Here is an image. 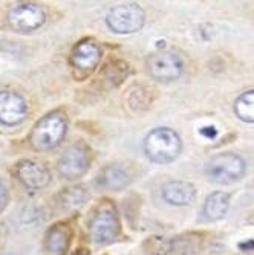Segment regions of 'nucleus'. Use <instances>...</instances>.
Returning a JSON list of instances; mask_svg holds the SVG:
<instances>
[{
  "label": "nucleus",
  "instance_id": "nucleus-1",
  "mask_svg": "<svg viewBox=\"0 0 254 255\" xmlns=\"http://www.w3.org/2000/svg\"><path fill=\"white\" fill-rule=\"evenodd\" d=\"M68 132V119L61 111H51L39 119L29 135L33 148L39 151H47L55 148Z\"/></svg>",
  "mask_w": 254,
  "mask_h": 255
},
{
  "label": "nucleus",
  "instance_id": "nucleus-2",
  "mask_svg": "<svg viewBox=\"0 0 254 255\" xmlns=\"http://www.w3.org/2000/svg\"><path fill=\"white\" fill-rule=\"evenodd\" d=\"M144 150L150 161L156 164H170L179 156L182 142L174 130L169 127H160V129H153L146 136Z\"/></svg>",
  "mask_w": 254,
  "mask_h": 255
},
{
  "label": "nucleus",
  "instance_id": "nucleus-3",
  "mask_svg": "<svg viewBox=\"0 0 254 255\" xmlns=\"http://www.w3.org/2000/svg\"><path fill=\"white\" fill-rule=\"evenodd\" d=\"M121 232V223L115 206L103 200L89 220V237L95 245H109L117 240Z\"/></svg>",
  "mask_w": 254,
  "mask_h": 255
},
{
  "label": "nucleus",
  "instance_id": "nucleus-4",
  "mask_svg": "<svg viewBox=\"0 0 254 255\" xmlns=\"http://www.w3.org/2000/svg\"><path fill=\"white\" fill-rule=\"evenodd\" d=\"M247 162L244 159L231 151L219 153L213 156L205 165L207 178L219 185H230L241 181L245 176Z\"/></svg>",
  "mask_w": 254,
  "mask_h": 255
},
{
  "label": "nucleus",
  "instance_id": "nucleus-5",
  "mask_svg": "<svg viewBox=\"0 0 254 255\" xmlns=\"http://www.w3.org/2000/svg\"><path fill=\"white\" fill-rule=\"evenodd\" d=\"M109 29L115 34H135L146 23V12L136 3H123L109 9L106 15Z\"/></svg>",
  "mask_w": 254,
  "mask_h": 255
},
{
  "label": "nucleus",
  "instance_id": "nucleus-6",
  "mask_svg": "<svg viewBox=\"0 0 254 255\" xmlns=\"http://www.w3.org/2000/svg\"><path fill=\"white\" fill-rule=\"evenodd\" d=\"M90 167V150L85 144L69 146L58 159L57 170L61 178L77 181L83 178Z\"/></svg>",
  "mask_w": 254,
  "mask_h": 255
},
{
  "label": "nucleus",
  "instance_id": "nucleus-7",
  "mask_svg": "<svg viewBox=\"0 0 254 255\" xmlns=\"http://www.w3.org/2000/svg\"><path fill=\"white\" fill-rule=\"evenodd\" d=\"M147 71L150 76L156 79V81L170 83L178 79L184 73L185 65L181 55L170 51H161L149 57Z\"/></svg>",
  "mask_w": 254,
  "mask_h": 255
},
{
  "label": "nucleus",
  "instance_id": "nucleus-8",
  "mask_svg": "<svg viewBox=\"0 0 254 255\" xmlns=\"http://www.w3.org/2000/svg\"><path fill=\"white\" fill-rule=\"evenodd\" d=\"M46 22V12L36 3H19L8 11V23L19 34H29L40 29Z\"/></svg>",
  "mask_w": 254,
  "mask_h": 255
},
{
  "label": "nucleus",
  "instance_id": "nucleus-9",
  "mask_svg": "<svg viewBox=\"0 0 254 255\" xmlns=\"http://www.w3.org/2000/svg\"><path fill=\"white\" fill-rule=\"evenodd\" d=\"M28 116V104L20 93L14 90L0 92V124L14 127L22 124Z\"/></svg>",
  "mask_w": 254,
  "mask_h": 255
},
{
  "label": "nucleus",
  "instance_id": "nucleus-10",
  "mask_svg": "<svg viewBox=\"0 0 254 255\" xmlns=\"http://www.w3.org/2000/svg\"><path fill=\"white\" fill-rule=\"evenodd\" d=\"M14 174L19 182L29 189L46 188L51 182L49 170L34 159H23V161L17 162L14 168Z\"/></svg>",
  "mask_w": 254,
  "mask_h": 255
},
{
  "label": "nucleus",
  "instance_id": "nucleus-11",
  "mask_svg": "<svg viewBox=\"0 0 254 255\" xmlns=\"http://www.w3.org/2000/svg\"><path fill=\"white\" fill-rule=\"evenodd\" d=\"M101 47L100 44L92 40L86 38L77 43L71 52V65L77 72H82L83 75L90 73L98 66L101 60Z\"/></svg>",
  "mask_w": 254,
  "mask_h": 255
},
{
  "label": "nucleus",
  "instance_id": "nucleus-12",
  "mask_svg": "<svg viewBox=\"0 0 254 255\" xmlns=\"http://www.w3.org/2000/svg\"><path fill=\"white\" fill-rule=\"evenodd\" d=\"M72 240V228L69 223L60 221L47 229L44 235V252L46 255H65Z\"/></svg>",
  "mask_w": 254,
  "mask_h": 255
},
{
  "label": "nucleus",
  "instance_id": "nucleus-13",
  "mask_svg": "<svg viewBox=\"0 0 254 255\" xmlns=\"http://www.w3.org/2000/svg\"><path fill=\"white\" fill-rule=\"evenodd\" d=\"M132 182L130 173L121 165H107L100 173L95 185L103 191H121Z\"/></svg>",
  "mask_w": 254,
  "mask_h": 255
},
{
  "label": "nucleus",
  "instance_id": "nucleus-14",
  "mask_svg": "<svg viewBox=\"0 0 254 255\" xmlns=\"http://www.w3.org/2000/svg\"><path fill=\"white\" fill-rule=\"evenodd\" d=\"M163 199L173 206L192 205L196 199V188L190 182L171 181L163 186Z\"/></svg>",
  "mask_w": 254,
  "mask_h": 255
},
{
  "label": "nucleus",
  "instance_id": "nucleus-15",
  "mask_svg": "<svg viewBox=\"0 0 254 255\" xmlns=\"http://www.w3.org/2000/svg\"><path fill=\"white\" fill-rule=\"evenodd\" d=\"M230 208V196L224 191H214L204 203V216L207 220L216 221L227 214Z\"/></svg>",
  "mask_w": 254,
  "mask_h": 255
},
{
  "label": "nucleus",
  "instance_id": "nucleus-16",
  "mask_svg": "<svg viewBox=\"0 0 254 255\" xmlns=\"http://www.w3.org/2000/svg\"><path fill=\"white\" fill-rule=\"evenodd\" d=\"M234 113L242 122L254 124V89L241 93L236 98Z\"/></svg>",
  "mask_w": 254,
  "mask_h": 255
},
{
  "label": "nucleus",
  "instance_id": "nucleus-17",
  "mask_svg": "<svg viewBox=\"0 0 254 255\" xmlns=\"http://www.w3.org/2000/svg\"><path fill=\"white\" fill-rule=\"evenodd\" d=\"M87 197H89V193L83 186L68 188L65 193L61 194V205L68 210H77L85 205Z\"/></svg>",
  "mask_w": 254,
  "mask_h": 255
},
{
  "label": "nucleus",
  "instance_id": "nucleus-18",
  "mask_svg": "<svg viewBox=\"0 0 254 255\" xmlns=\"http://www.w3.org/2000/svg\"><path fill=\"white\" fill-rule=\"evenodd\" d=\"M8 202H9V193H8L6 186L2 182H0V213H2L6 208Z\"/></svg>",
  "mask_w": 254,
  "mask_h": 255
},
{
  "label": "nucleus",
  "instance_id": "nucleus-19",
  "mask_svg": "<svg viewBox=\"0 0 254 255\" xmlns=\"http://www.w3.org/2000/svg\"><path fill=\"white\" fill-rule=\"evenodd\" d=\"M201 133H202L205 138H214L217 132H216L214 127H204V129L201 130Z\"/></svg>",
  "mask_w": 254,
  "mask_h": 255
},
{
  "label": "nucleus",
  "instance_id": "nucleus-20",
  "mask_svg": "<svg viewBox=\"0 0 254 255\" xmlns=\"http://www.w3.org/2000/svg\"><path fill=\"white\" fill-rule=\"evenodd\" d=\"M239 248L244 249V251H251V249H254V242L250 240L248 243H247V242H245V243H239Z\"/></svg>",
  "mask_w": 254,
  "mask_h": 255
},
{
  "label": "nucleus",
  "instance_id": "nucleus-21",
  "mask_svg": "<svg viewBox=\"0 0 254 255\" xmlns=\"http://www.w3.org/2000/svg\"><path fill=\"white\" fill-rule=\"evenodd\" d=\"M72 255H90V252L87 249H78L77 252H74Z\"/></svg>",
  "mask_w": 254,
  "mask_h": 255
}]
</instances>
